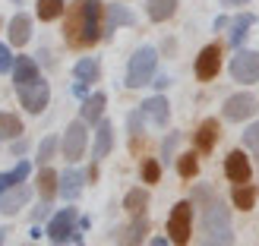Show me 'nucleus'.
I'll list each match as a JSON object with an SVG mask.
<instances>
[{
	"label": "nucleus",
	"instance_id": "nucleus-9",
	"mask_svg": "<svg viewBox=\"0 0 259 246\" xmlns=\"http://www.w3.org/2000/svg\"><path fill=\"white\" fill-rule=\"evenodd\" d=\"M218 70H222V47H218V44L202 47L199 57H196V76L202 82H209V79L218 76Z\"/></svg>",
	"mask_w": 259,
	"mask_h": 246
},
{
	"label": "nucleus",
	"instance_id": "nucleus-7",
	"mask_svg": "<svg viewBox=\"0 0 259 246\" xmlns=\"http://www.w3.org/2000/svg\"><path fill=\"white\" fill-rule=\"evenodd\" d=\"M48 234H51V243H54V246L70 243L73 234H76V209H63V212H57L54 218H51Z\"/></svg>",
	"mask_w": 259,
	"mask_h": 246
},
{
	"label": "nucleus",
	"instance_id": "nucleus-39",
	"mask_svg": "<svg viewBox=\"0 0 259 246\" xmlns=\"http://www.w3.org/2000/svg\"><path fill=\"white\" fill-rule=\"evenodd\" d=\"M225 7H240V4H247V0H222Z\"/></svg>",
	"mask_w": 259,
	"mask_h": 246
},
{
	"label": "nucleus",
	"instance_id": "nucleus-1",
	"mask_svg": "<svg viewBox=\"0 0 259 246\" xmlns=\"http://www.w3.org/2000/svg\"><path fill=\"white\" fill-rule=\"evenodd\" d=\"M101 32H105V4L98 0H76L67 10V29H63V38H67L70 47H92Z\"/></svg>",
	"mask_w": 259,
	"mask_h": 246
},
{
	"label": "nucleus",
	"instance_id": "nucleus-12",
	"mask_svg": "<svg viewBox=\"0 0 259 246\" xmlns=\"http://www.w3.org/2000/svg\"><path fill=\"white\" fill-rule=\"evenodd\" d=\"M139 114H142V117H146L152 126H164L167 117H171V105H167L161 95H155V98H149V101H142V105H139Z\"/></svg>",
	"mask_w": 259,
	"mask_h": 246
},
{
	"label": "nucleus",
	"instance_id": "nucleus-11",
	"mask_svg": "<svg viewBox=\"0 0 259 246\" xmlns=\"http://www.w3.org/2000/svg\"><path fill=\"white\" fill-rule=\"evenodd\" d=\"M225 174H228L231 183H250L253 167L247 161V155H243V152H231L228 158H225Z\"/></svg>",
	"mask_w": 259,
	"mask_h": 246
},
{
	"label": "nucleus",
	"instance_id": "nucleus-32",
	"mask_svg": "<svg viewBox=\"0 0 259 246\" xmlns=\"http://www.w3.org/2000/svg\"><path fill=\"white\" fill-rule=\"evenodd\" d=\"M158 177H161L158 161H146V164H142V180H146V183H158Z\"/></svg>",
	"mask_w": 259,
	"mask_h": 246
},
{
	"label": "nucleus",
	"instance_id": "nucleus-19",
	"mask_svg": "<svg viewBox=\"0 0 259 246\" xmlns=\"http://www.w3.org/2000/svg\"><path fill=\"white\" fill-rule=\"evenodd\" d=\"M218 142V120H202L196 129V149L199 152H212Z\"/></svg>",
	"mask_w": 259,
	"mask_h": 246
},
{
	"label": "nucleus",
	"instance_id": "nucleus-24",
	"mask_svg": "<svg viewBox=\"0 0 259 246\" xmlns=\"http://www.w3.org/2000/svg\"><path fill=\"white\" fill-rule=\"evenodd\" d=\"M76 79H79V82H98V73H101V67H98V60H92V57H82L79 63H76Z\"/></svg>",
	"mask_w": 259,
	"mask_h": 246
},
{
	"label": "nucleus",
	"instance_id": "nucleus-13",
	"mask_svg": "<svg viewBox=\"0 0 259 246\" xmlns=\"http://www.w3.org/2000/svg\"><path fill=\"white\" fill-rule=\"evenodd\" d=\"M29 196H32V189L25 186V183H13V186H10V192H7L4 199H0V212L16 215V212L22 209V205L29 202Z\"/></svg>",
	"mask_w": 259,
	"mask_h": 246
},
{
	"label": "nucleus",
	"instance_id": "nucleus-15",
	"mask_svg": "<svg viewBox=\"0 0 259 246\" xmlns=\"http://www.w3.org/2000/svg\"><path fill=\"white\" fill-rule=\"evenodd\" d=\"M35 79H38V63L32 57H16V63H13V82H16V88L29 85Z\"/></svg>",
	"mask_w": 259,
	"mask_h": 246
},
{
	"label": "nucleus",
	"instance_id": "nucleus-30",
	"mask_svg": "<svg viewBox=\"0 0 259 246\" xmlns=\"http://www.w3.org/2000/svg\"><path fill=\"white\" fill-rule=\"evenodd\" d=\"M196 171H199L196 155H193V152H184V155L177 158V174H180V177H196Z\"/></svg>",
	"mask_w": 259,
	"mask_h": 246
},
{
	"label": "nucleus",
	"instance_id": "nucleus-5",
	"mask_svg": "<svg viewBox=\"0 0 259 246\" xmlns=\"http://www.w3.org/2000/svg\"><path fill=\"white\" fill-rule=\"evenodd\" d=\"M85 142H89L85 120L70 123V126H67V133H63V142H60L63 158H67V161H79V158H82V152H85Z\"/></svg>",
	"mask_w": 259,
	"mask_h": 246
},
{
	"label": "nucleus",
	"instance_id": "nucleus-16",
	"mask_svg": "<svg viewBox=\"0 0 259 246\" xmlns=\"http://www.w3.org/2000/svg\"><path fill=\"white\" fill-rule=\"evenodd\" d=\"M29 38H32V19L25 16V13H16V16L10 19V41L16 47H22Z\"/></svg>",
	"mask_w": 259,
	"mask_h": 246
},
{
	"label": "nucleus",
	"instance_id": "nucleus-42",
	"mask_svg": "<svg viewBox=\"0 0 259 246\" xmlns=\"http://www.w3.org/2000/svg\"><path fill=\"white\" fill-rule=\"evenodd\" d=\"M16 4H19V0H16Z\"/></svg>",
	"mask_w": 259,
	"mask_h": 246
},
{
	"label": "nucleus",
	"instance_id": "nucleus-34",
	"mask_svg": "<svg viewBox=\"0 0 259 246\" xmlns=\"http://www.w3.org/2000/svg\"><path fill=\"white\" fill-rule=\"evenodd\" d=\"M13 70V54H10V47L0 44V73H10Z\"/></svg>",
	"mask_w": 259,
	"mask_h": 246
},
{
	"label": "nucleus",
	"instance_id": "nucleus-35",
	"mask_svg": "<svg viewBox=\"0 0 259 246\" xmlns=\"http://www.w3.org/2000/svg\"><path fill=\"white\" fill-rule=\"evenodd\" d=\"M13 183H19V180L13 177V171H10V174H0V196H4V192H7Z\"/></svg>",
	"mask_w": 259,
	"mask_h": 246
},
{
	"label": "nucleus",
	"instance_id": "nucleus-43",
	"mask_svg": "<svg viewBox=\"0 0 259 246\" xmlns=\"http://www.w3.org/2000/svg\"><path fill=\"white\" fill-rule=\"evenodd\" d=\"M29 246H32V243H29Z\"/></svg>",
	"mask_w": 259,
	"mask_h": 246
},
{
	"label": "nucleus",
	"instance_id": "nucleus-17",
	"mask_svg": "<svg viewBox=\"0 0 259 246\" xmlns=\"http://www.w3.org/2000/svg\"><path fill=\"white\" fill-rule=\"evenodd\" d=\"M133 13H130L126 7H117V4H111L105 7V32H114L117 25H133Z\"/></svg>",
	"mask_w": 259,
	"mask_h": 246
},
{
	"label": "nucleus",
	"instance_id": "nucleus-29",
	"mask_svg": "<svg viewBox=\"0 0 259 246\" xmlns=\"http://www.w3.org/2000/svg\"><path fill=\"white\" fill-rule=\"evenodd\" d=\"M63 0H38V19H45V22H51V19H57L60 13H63Z\"/></svg>",
	"mask_w": 259,
	"mask_h": 246
},
{
	"label": "nucleus",
	"instance_id": "nucleus-6",
	"mask_svg": "<svg viewBox=\"0 0 259 246\" xmlns=\"http://www.w3.org/2000/svg\"><path fill=\"white\" fill-rule=\"evenodd\" d=\"M48 98H51V88L41 79H35L29 85H19V101H22V108L29 114H41L48 108Z\"/></svg>",
	"mask_w": 259,
	"mask_h": 246
},
{
	"label": "nucleus",
	"instance_id": "nucleus-18",
	"mask_svg": "<svg viewBox=\"0 0 259 246\" xmlns=\"http://www.w3.org/2000/svg\"><path fill=\"white\" fill-rule=\"evenodd\" d=\"M82 180H85V177H82L79 171H63V174H60V189H57V192H60L63 199L73 202V199L82 192Z\"/></svg>",
	"mask_w": 259,
	"mask_h": 246
},
{
	"label": "nucleus",
	"instance_id": "nucleus-22",
	"mask_svg": "<svg viewBox=\"0 0 259 246\" xmlns=\"http://www.w3.org/2000/svg\"><path fill=\"white\" fill-rule=\"evenodd\" d=\"M105 105H108V98L101 92H95L92 98H85L82 101V120L85 123H101V111H105Z\"/></svg>",
	"mask_w": 259,
	"mask_h": 246
},
{
	"label": "nucleus",
	"instance_id": "nucleus-33",
	"mask_svg": "<svg viewBox=\"0 0 259 246\" xmlns=\"http://www.w3.org/2000/svg\"><path fill=\"white\" fill-rule=\"evenodd\" d=\"M243 142H247V149H253L259 155V123H253L247 133H243Z\"/></svg>",
	"mask_w": 259,
	"mask_h": 246
},
{
	"label": "nucleus",
	"instance_id": "nucleus-37",
	"mask_svg": "<svg viewBox=\"0 0 259 246\" xmlns=\"http://www.w3.org/2000/svg\"><path fill=\"white\" fill-rule=\"evenodd\" d=\"M48 209H51V205H48V202H41V205L35 209V218H45V215H48Z\"/></svg>",
	"mask_w": 259,
	"mask_h": 246
},
{
	"label": "nucleus",
	"instance_id": "nucleus-14",
	"mask_svg": "<svg viewBox=\"0 0 259 246\" xmlns=\"http://www.w3.org/2000/svg\"><path fill=\"white\" fill-rule=\"evenodd\" d=\"M149 234V221H146V215H133V224H130L123 234H120V246H139L142 240H146Z\"/></svg>",
	"mask_w": 259,
	"mask_h": 246
},
{
	"label": "nucleus",
	"instance_id": "nucleus-21",
	"mask_svg": "<svg viewBox=\"0 0 259 246\" xmlns=\"http://www.w3.org/2000/svg\"><path fill=\"white\" fill-rule=\"evenodd\" d=\"M146 13H149L152 22H164V19H171L177 13V0H149Z\"/></svg>",
	"mask_w": 259,
	"mask_h": 246
},
{
	"label": "nucleus",
	"instance_id": "nucleus-3",
	"mask_svg": "<svg viewBox=\"0 0 259 246\" xmlns=\"http://www.w3.org/2000/svg\"><path fill=\"white\" fill-rule=\"evenodd\" d=\"M155 67H158V51L155 47H139L133 57H130V67H126V85L130 88H139V85H149Z\"/></svg>",
	"mask_w": 259,
	"mask_h": 246
},
{
	"label": "nucleus",
	"instance_id": "nucleus-36",
	"mask_svg": "<svg viewBox=\"0 0 259 246\" xmlns=\"http://www.w3.org/2000/svg\"><path fill=\"white\" fill-rule=\"evenodd\" d=\"M177 142H180V136H177V133H174V136H167V139H164V149H161V152H164V158H171V152L177 149Z\"/></svg>",
	"mask_w": 259,
	"mask_h": 246
},
{
	"label": "nucleus",
	"instance_id": "nucleus-31",
	"mask_svg": "<svg viewBox=\"0 0 259 246\" xmlns=\"http://www.w3.org/2000/svg\"><path fill=\"white\" fill-rule=\"evenodd\" d=\"M54 152H57V139H54V136H48V139L41 142V145H38V161L48 164L51 158H54Z\"/></svg>",
	"mask_w": 259,
	"mask_h": 246
},
{
	"label": "nucleus",
	"instance_id": "nucleus-20",
	"mask_svg": "<svg viewBox=\"0 0 259 246\" xmlns=\"http://www.w3.org/2000/svg\"><path fill=\"white\" fill-rule=\"evenodd\" d=\"M111 145H114V129H111V123L101 120V123H98V133H95V149H92V158H95V161H101V158H105V155L111 152Z\"/></svg>",
	"mask_w": 259,
	"mask_h": 246
},
{
	"label": "nucleus",
	"instance_id": "nucleus-10",
	"mask_svg": "<svg viewBox=\"0 0 259 246\" xmlns=\"http://www.w3.org/2000/svg\"><path fill=\"white\" fill-rule=\"evenodd\" d=\"M256 114V98L253 95H247V92H240V95H231L228 101H225V117L228 120H247V117H253Z\"/></svg>",
	"mask_w": 259,
	"mask_h": 246
},
{
	"label": "nucleus",
	"instance_id": "nucleus-25",
	"mask_svg": "<svg viewBox=\"0 0 259 246\" xmlns=\"http://www.w3.org/2000/svg\"><path fill=\"white\" fill-rule=\"evenodd\" d=\"M256 202V186L253 183H234V205L240 212H250Z\"/></svg>",
	"mask_w": 259,
	"mask_h": 246
},
{
	"label": "nucleus",
	"instance_id": "nucleus-2",
	"mask_svg": "<svg viewBox=\"0 0 259 246\" xmlns=\"http://www.w3.org/2000/svg\"><path fill=\"white\" fill-rule=\"evenodd\" d=\"M199 246H234V230H231V209L225 202L209 196L202 209V243Z\"/></svg>",
	"mask_w": 259,
	"mask_h": 246
},
{
	"label": "nucleus",
	"instance_id": "nucleus-28",
	"mask_svg": "<svg viewBox=\"0 0 259 246\" xmlns=\"http://www.w3.org/2000/svg\"><path fill=\"white\" fill-rule=\"evenodd\" d=\"M22 133V120L16 114H0V139H16Z\"/></svg>",
	"mask_w": 259,
	"mask_h": 246
},
{
	"label": "nucleus",
	"instance_id": "nucleus-4",
	"mask_svg": "<svg viewBox=\"0 0 259 246\" xmlns=\"http://www.w3.org/2000/svg\"><path fill=\"white\" fill-rule=\"evenodd\" d=\"M193 234V205L190 202H177L167 218V237L174 246H187Z\"/></svg>",
	"mask_w": 259,
	"mask_h": 246
},
{
	"label": "nucleus",
	"instance_id": "nucleus-38",
	"mask_svg": "<svg viewBox=\"0 0 259 246\" xmlns=\"http://www.w3.org/2000/svg\"><path fill=\"white\" fill-rule=\"evenodd\" d=\"M22 152H25V142H22V139L13 142V155H22Z\"/></svg>",
	"mask_w": 259,
	"mask_h": 246
},
{
	"label": "nucleus",
	"instance_id": "nucleus-23",
	"mask_svg": "<svg viewBox=\"0 0 259 246\" xmlns=\"http://www.w3.org/2000/svg\"><path fill=\"white\" fill-rule=\"evenodd\" d=\"M60 189V177L51 171V167H45L41 174H38V192H41V199L45 202H51V196Z\"/></svg>",
	"mask_w": 259,
	"mask_h": 246
},
{
	"label": "nucleus",
	"instance_id": "nucleus-26",
	"mask_svg": "<svg viewBox=\"0 0 259 246\" xmlns=\"http://www.w3.org/2000/svg\"><path fill=\"white\" fill-rule=\"evenodd\" d=\"M146 205H149V192L146 189H130L126 199H123V209L130 215H142V212H146Z\"/></svg>",
	"mask_w": 259,
	"mask_h": 246
},
{
	"label": "nucleus",
	"instance_id": "nucleus-8",
	"mask_svg": "<svg viewBox=\"0 0 259 246\" xmlns=\"http://www.w3.org/2000/svg\"><path fill=\"white\" fill-rule=\"evenodd\" d=\"M231 76L237 82H259V54L253 51H240L231 60Z\"/></svg>",
	"mask_w": 259,
	"mask_h": 246
},
{
	"label": "nucleus",
	"instance_id": "nucleus-41",
	"mask_svg": "<svg viewBox=\"0 0 259 246\" xmlns=\"http://www.w3.org/2000/svg\"><path fill=\"white\" fill-rule=\"evenodd\" d=\"M4 240H7V230H4V227H0V246H4Z\"/></svg>",
	"mask_w": 259,
	"mask_h": 246
},
{
	"label": "nucleus",
	"instance_id": "nucleus-40",
	"mask_svg": "<svg viewBox=\"0 0 259 246\" xmlns=\"http://www.w3.org/2000/svg\"><path fill=\"white\" fill-rule=\"evenodd\" d=\"M152 246H167V240H161V237H158V240H152Z\"/></svg>",
	"mask_w": 259,
	"mask_h": 246
},
{
	"label": "nucleus",
	"instance_id": "nucleus-27",
	"mask_svg": "<svg viewBox=\"0 0 259 246\" xmlns=\"http://www.w3.org/2000/svg\"><path fill=\"white\" fill-rule=\"evenodd\" d=\"M253 22H256V19L250 16V13H243V16H237L234 22H231V44L240 47V44H243V38H247V29H250Z\"/></svg>",
	"mask_w": 259,
	"mask_h": 246
}]
</instances>
